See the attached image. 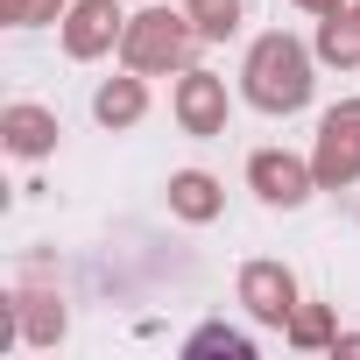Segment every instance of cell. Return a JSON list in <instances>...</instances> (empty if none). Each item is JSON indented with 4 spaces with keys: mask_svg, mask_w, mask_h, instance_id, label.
I'll return each instance as SVG.
<instances>
[{
    "mask_svg": "<svg viewBox=\"0 0 360 360\" xmlns=\"http://www.w3.org/2000/svg\"><path fill=\"white\" fill-rule=\"evenodd\" d=\"M248 99L262 113H297L311 99V57L297 36H262L248 50Z\"/></svg>",
    "mask_w": 360,
    "mask_h": 360,
    "instance_id": "6da1fadb",
    "label": "cell"
},
{
    "mask_svg": "<svg viewBox=\"0 0 360 360\" xmlns=\"http://www.w3.org/2000/svg\"><path fill=\"white\" fill-rule=\"evenodd\" d=\"M198 36H205V29H198L191 15L148 8V15H134V22H127L120 57H127V71H169V64H191V43H198Z\"/></svg>",
    "mask_w": 360,
    "mask_h": 360,
    "instance_id": "7a4b0ae2",
    "label": "cell"
},
{
    "mask_svg": "<svg viewBox=\"0 0 360 360\" xmlns=\"http://www.w3.org/2000/svg\"><path fill=\"white\" fill-rule=\"evenodd\" d=\"M311 169H318V184H332V191L360 176V99H346V106H332V113H325Z\"/></svg>",
    "mask_w": 360,
    "mask_h": 360,
    "instance_id": "3957f363",
    "label": "cell"
},
{
    "mask_svg": "<svg viewBox=\"0 0 360 360\" xmlns=\"http://www.w3.org/2000/svg\"><path fill=\"white\" fill-rule=\"evenodd\" d=\"M240 304H248L262 325H283V318L297 311V283H290V269H283V262H248V269H240Z\"/></svg>",
    "mask_w": 360,
    "mask_h": 360,
    "instance_id": "277c9868",
    "label": "cell"
},
{
    "mask_svg": "<svg viewBox=\"0 0 360 360\" xmlns=\"http://www.w3.org/2000/svg\"><path fill=\"white\" fill-rule=\"evenodd\" d=\"M248 176H255V191H262L269 205H304V198H311V176H318V169H304L297 155H276V148H262V155L248 162Z\"/></svg>",
    "mask_w": 360,
    "mask_h": 360,
    "instance_id": "5b68a950",
    "label": "cell"
},
{
    "mask_svg": "<svg viewBox=\"0 0 360 360\" xmlns=\"http://www.w3.org/2000/svg\"><path fill=\"white\" fill-rule=\"evenodd\" d=\"M176 120L191 134H219L226 127V85L212 71H184V85H176Z\"/></svg>",
    "mask_w": 360,
    "mask_h": 360,
    "instance_id": "8992f818",
    "label": "cell"
},
{
    "mask_svg": "<svg viewBox=\"0 0 360 360\" xmlns=\"http://www.w3.org/2000/svg\"><path fill=\"white\" fill-rule=\"evenodd\" d=\"M113 0H78V8H71V22H64V50L71 57H99L106 43H113Z\"/></svg>",
    "mask_w": 360,
    "mask_h": 360,
    "instance_id": "52a82bcc",
    "label": "cell"
},
{
    "mask_svg": "<svg viewBox=\"0 0 360 360\" xmlns=\"http://www.w3.org/2000/svg\"><path fill=\"white\" fill-rule=\"evenodd\" d=\"M64 332V304L50 297H22L15 318H0V346H15V339H57Z\"/></svg>",
    "mask_w": 360,
    "mask_h": 360,
    "instance_id": "ba28073f",
    "label": "cell"
},
{
    "mask_svg": "<svg viewBox=\"0 0 360 360\" xmlns=\"http://www.w3.org/2000/svg\"><path fill=\"white\" fill-rule=\"evenodd\" d=\"M0 134H8L15 155H43V148L57 141V120H50L43 106H8V113H0Z\"/></svg>",
    "mask_w": 360,
    "mask_h": 360,
    "instance_id": "9c48e42d",
    "label": "cell"
},
{
    "mask_svg": "<svg viewBox=\"0 0 360 360\" xmlns=\"http://www.w3.org/2000/svg\"><path fill=\"white\" fill-rule=\"evenodd\" d=\"M169 205L184 212V219H212V212H219V184H212L205 169H184V176L169 184Z\"/></svg>",
    "mask_w": 360,
    "mask_h": 360,
    "instance_id": "30bf717a",
    "label": "cell"
},
{
    "mask_svg": "<svg viewBox=\"0 0 360 360\" xmlns=\"http://www.w3.org/2000/svg\"><path fill=\"white\" fill-rule=\"evenodd\" d=\"M99 120L106 127H127V120H141V78H113V85H99Z\"/></svg>",
    "mask_w": 360,
    "mask_h": 360,
    "instance_id": "8fae6325",
    "label": "cell"
},
{
    "mask_svg": "<svg viewBox=\"0 0 360 360\" xmlns=\"http://www.w3.org/2000/svg\"><path fill=\"white\" fill-rule=\"evenodd\" d=\"M318 50H325L332 64H360V8H353V15H325Z\"/></svg>",
    "mask_w": 360,
    "mask_h": 360,
    "instance_id": "7c38bea8",
    "label": "cell"
},
{
    "mask_svg": "<svg viewBox=\"0 0 360 360\" xmlns=\"http://www.w3.org/2000/svg\"><path fill=\"white\" fill-rule=\"evenodd\" d=\"M184 15H191L205 36H226V29L240 22V0H184Z\"/></svg>",
    "mask_w": 360,
    "mask_h": 360,
    "instance_id": "4fadbf2b",
    "label": "cell"
},
{
    "mask_svg": "<svg viewBox=\"0 0 360 360\" xmlns=\"http://www.w3.org/2000/svg\"><path fill=\"white\" fill-rule=\"evenodd\" d=\"M290 339H297V346H325V339H332V318H325L318 304H297V311H290Z\"/></svg>",
    "mask_w": 360,
    "mask_h": 360,
    "instance_id": "5bb4252c",
    "label": "cell"
},
{
    "mask_svg": "<svg viewBox=\"0 0 360 360\" xmlns=\"http://www.w3.org/2000/svg\"><path fill=\"white\" fill-rule=\"evenodd\" d=\"M191 353H226V360H248V353H255V346H248V339H240V332H226V325H205V332H198V339H191Z\"/></svg>",
    "mask_w": 360,
    "mask_h": 360,
    "instance_id": "9a60e30c",
    "label": "cell"
},
{
    "mask_svg": "<svg viewBox=\"0 0 360 360\" xmlns=\"http://www.w3.org/2000/svg\"><path fill=\"white\" fill-rule=\"evenodd\" d=\"M0 15H8V22H57L64 0H0Z\"/></svg>",
    "mask_w": 360,
    "mask_h": 360,
    "instance_id": "2e32d148",
    "label": "cell"
},
{
    "mask_svg": "<svg viewBox=\"0 0 360 360\" xmlns=\"http://www.w3.org/2000/svg\"><path fill=\"white\" fill-rule=\"evenodd\" d=\"M297 8H318V15H339V0H297Z\"/></svg>",
    "mask_w": 360,
    "mask_h": 360,
    "instance_id": "e0dca14e",
    "label": "cell"
}]
</instances>
